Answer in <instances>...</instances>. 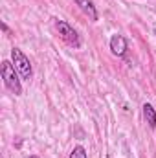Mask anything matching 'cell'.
I'll list each match as a JSON object with an SVG mask.
<instances>
[{
  "label": "cell",
  "instance_id": "1",
  "mask_svg": "<svg viewBox=\"0 0 156 158\" xmlns=\"http://www.w3.org/2000/svg\"><path fill=\"white\" fill-rule=\"evenodd\" d=\"M0 74H2V79H4V85L7 90H11L15 96H20L22 94V77L20 74L17 72V68L13 66V63L9 61H2V68H0Z\"/></svg>",
  "mask_w": 156,
  "mask_h": 158
},
{
  "label": "cell",
  "instance_id": "2",
  "mask_svg": "<svg viewBox=\"0 0 156 158\" xmlns=\"http://www.w3.org/2000/svg\"><path fill=\"white\" fill-rule=\"evenodd\" d=\"M11 63H13V66L17 68V72L20 74V77L24 79V81H30V79L33 77L31 61L26 57V53L20 48H11Z\"/></svg>",
  "mask_w": 156,
  "mask_h": 158
},
{
  "label": "cell",
  "instance_id": "3",
  "mask_svg": "<svg viewBox=\"0 0 156 158\" xmlns=\"http://www.w3.org/2000/svg\"><path fill=\"white\" fill-rule=\"evenodd\" d=\"M53 24H55V30H57V33H59V37L64 40L68 46H72V48H81V37H79L77 30H74V26H70L66 20H61V19H53Z\"/></svg>",
  "mask_w": 156,
  "mask_h": 158
},
{
  "label": "cell",
  "instance_id": "4",
  "mask_svg": "<svg viewBox=\"0 0 156 158\" xmlns=\"http://www.w3.org/2000/svg\"><path fill=\"white\" fill-rule=\"evenodd\" d=\"M109 46H110V52H112V55H116V57H123V55L127 53V50H129L127 39H125L123 35H119V33H114V35L110 37Z\"/></svg>",
  "mask_w": 156,
  "mask_h": 158
},
{
  "label": "cell",
  "instance_id": "5",
  "mask_svg": "<svg viewBox=\"0 0 156 158\" xmlns=\"http://www.w3.org/2000/svg\"><path fill=\"white\" fill-rule=\"evenodd\" d=\"M76 2V6H79V9L92 20V22H96V20H99V13H97V7L94 6V2L92 0H74Z\"/></svg>",
  "mask_w": 156,
  "mask_h": 158
},
{
  "label": "cell",
  "instance_id": "6",
  "mask_svg": "<svg viewBox=\"0 0 156 158\" xmlns=\"http://www.w3.org/2000/svg\"><path fill=\"white\" fill-rule=\"evenodd\" d=\"M142 112H143V119L147 121V125L151 129H156V109L151 103H145L142 107Z\"/></svg>",
  "mask_w": 156,
  "mask_h": 158
},
{
  "label": "cell",
  "instance_id": "7",
  "mask_svg": "<svg viewBox=\"0 0 156 158\" xmlns=\"http://www.w3.org/2000/svg\"><path fill=\"white\" fill-rule=\"evenodd\" d=\"M68 158H88V155H86V149H84L83 145H76V147L72 149V153H70Z\"/></svg>",
  "mask_w": 156,
  "mask_h": 158
},
{
  "label": "cell",
  "instance_id": "8",
  "mask_svg": "<svg viewBox=\"0 0 156 158\" xmlns=\"http://www.w3.org/2000/svg\"><path fill=\"white\" fill-rule=\"evenodd\" d=\"M0 26H2V31H6V33H9V28H7V24H6V22H2Z\"/></svg>",
  "mask_w": 156,
  "mask_h": 158
},
{
  "label": "cell",
  "instance_id": "9",
  "mask_svg": "<svg viewBox=\"0 0 156 158\" xmlns=\"http://www.w3.org/2000/svg\"><path fill=\"white\" fill-rule=\"evenodd\" d=\"M30 158H40V156H37V155H31V156H30Z\"/></svg>",
  "mask_w": 156,
  "mask_h": 158
}]
</instances>
